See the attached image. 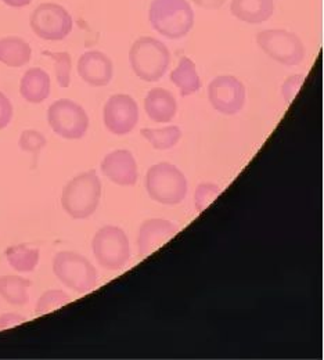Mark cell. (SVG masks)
Instances as JSON below:
<instances>
[{
  "instance_id": "obj_9",
  "label": "cell",
  "mask_w": 324,
  "mask_h": 360,
  "mask_svg": "<svg viewBox=\"0 0 324 360\" xmlns=\"http://www.w3.org/2000/svg\"><path fill=\"white\" fill-rule=\"evenodd\" d=\"M30 24L34 34L45 41H63L74 27L71 14L57 3L39 4L31 14Z\"/></svg>"
},
{
  "instance_id": "obj_10",
  "label": "cell",
  "mask_w": 324,
  "mask_h": 360,
  "mask_svg": "<svg viewBox=\"0 0 324 360\" xmlns=\"http://www.w3.org/2000/svg\"><path fill=\"white\" fill-rule=\"evenodd\" d=\"M103 121L112 135L131 134L139 122V105L129 94L111 96L103 110Z\"/></svg>"
},
{
  "instance_id": "obj_4",
  "label": "cell",
  "mask_w": 324,
  "mask_h": 360,
  "mask_svg": "<svg viewBox=\"0 0 324 360\" xmlns=\"http://www.w3.org/2000/svg\"><path fill=\"white\" fill-rule=\"evenodd\" d=\"M145 190L153 201L162 205H178L187 195L185 174L169 162L153 165L145 175Z\"/></svg>"
},
{
  "instance_id": "obj_20",
  "label": "cell",
  "mask_w": 324,
  "mask_h": 360,
  "mask_svg": "<svg viewBox=\"0 0 324 360\" xmlns=\"http://www.w3.org/2000/svg\"><path fill=\"white\" fill-rule=\"evenodd\" d=\"M31 281L21 276H0V297L10 305L24 307L30 301Z\"/></svg>"
},
{
  "instance_id": "obj_5",
  "label": "cell",
  "mask_w": 324,
  "mask_h": 360,
  "mask_svg": "<svg viewBox=\"0 0 324 360\" xmlns=\"http://www.w3.org/2000/svg\"><path fill=\"white\" fill-rule=\"evenodd\" d=\"M92 250L97 264L104 269H124L131 261L128 236L118 226L101 227L93 237Z\"/></svg>"
},
{
  "instance_id": "obj_8",
  "label": "cell",
  "mask_w": 324,
  "mask_h": 360,
  "mask_svg": "<svg viewBox=\"0 0 324 360\" xmlns=\"http://www.w3.org/2000/svg\"><path fill=\"white\" fill-rule=\"evenodd\" d=\"M262 51L278 64L299 65L306 56V49L298 35L285 30H266L257 35Z\"/></svg>"
},
{
  "instance_id": "obj_11",
  "label": "cell",
  "mask_w": 324,
  "mask_h": 360,
  "mask_svg": "<svg viewBox=\"0 0 324 360\" xmlns=\"http://www.w3.org/2000/svg\"><path fill=\"white\" fill-rule=\"evenodd\" d=\"M247 91L244 84L232 75H221L211 81L208 98L212 107L225 115L240 112L245 104Z\"/></svg>"
},
{
  "instance_id": "obj_17",
  "label": "cell",
  "mask_w": 324,
  "mask_h": 360,
  "mask_svg": "<svg viewBox=\"0 0 324 360\" xmlns=\"http://www.w3.org/2000/svg\"><path fill=\"white\" fill-rule=\"evenodd\" d=\"M51 82L46 71L42 68H31L21 78L20 93L28 103L39 104L50 96Z\"/></svg>"
},
{
  "instance_id": "obj_23",
  "label": "cell",
  "mask_w": 324,
  "mask_h": 360,
  "mask_svg": "<svg viewBox=\"0 0 324 360\" xmlns=\"http://www.w3.org/2000/svg\"><path fill=\"white\" fill-rule=\"evenodd\" d=\"M44 54L54 60V71L57 84L61 88H68L71 84V68L72 60L67 51H44Z\"/></svg>"
},
{
  "instance_id": "obj_12",
  "label": "cell",
  "mask_w": 324,
  "mask_h": 360,
  "mask_svg": "<svg viewBox=\"0 0 324 360\" xmlns=\"http://www.w3.org/2000/svg\"><path fill=\"white\" fill-rule=\"evenodd\" d=\"M101 172L112 183L132 187L138 183V164L129 150H115L101 161Z\"/></svg>"
},
{
  "instance_id": "obj_21",
  "label": "cell",
  "mask_w": 324,
  "mask_h": 360,
  "mask_svg": "<svg viewBox=\"0 0 324 360\" xmlns=\"http://www.w3.org/2000/svg\"><path fill=\"white\" fill-rule=\"evenodd\" d=\"M6 258L13 269L20 273H28L37 269L41 252L38 248L30 247L28 244H18L6 250Z\"/></svg>"
},
{
  "instance_id": "obj_7",
  "label": "cell",
  "mask_w": 324,
  "mask_h": 360,
  "mask_svg": "<svg viewBox=\"0 0 324 360\" xmlns=\"http://www.w3.org/2000/svg\"><path fill=\"white\" fill-rule=\"evenodd\" d=\"M47 122L56 135L67 140H79L89 129V117L78 103L61 98L47 110Z\"/></svg>"
},
{
  "instance_id": "obj_15",
  "label": "cell",
  "mask_w": 324,
  "mask_h": 360,
  "mask_svg": "<svg viewBox=\"0 0 324 360\" xmlns=\"http://www.w3.org/2000/svg\"><path fill=\"white\" fill-rule=\"evenodd\" d=\"M144 110L153 122L168 124L176 115L178 103L169 90L153 88L144 98Z\"/></svg>"
},
{
  "instance_id": "obj_26",
  "label": "cell",
  "mask_w": 324,
  "mask_h": 360,
  "mask_svg": "<svg viewBox=\"0 0 324 360\" xmlns=\"http://www.w3.org/2000/svg\"><path fill=\"white\" fill-rule=\"evenodd\" d=\"M47 144L46 137L42 135L41 132L38 131H34V129H27L24 131L21 136H20V140H18V146L22 151L25 153H30L32 155H35V160L38 157V154L42 151V148Z\"/></svg>"
},
{
  "instance_id": "obj_30",
  "label": "cell",
  "mask_w": 324,
  "mask_h": 360,
  "mask_svg": "<svg viewBox=\"0 0 324 360\" xmlns=\"http://www.w3.org/2000/svg\"><path fill=\"white\" fill-rule=\"evenodd\" d=\"M4 4L10 6V7H15V8H20V7H25L28 6L32 0H1Z\"/></svg>"
},
{
  "instance_id": "obj_29",
  "label": "cell",
  "mask_w": 324,
  "mask_h": 360,
  "mask_svg": "<svg viewBox=\"0 0 324 360\" xmlns=\"http://www.w3.org/2000/svg\"><path fill=\"white\" fill-rule=\"evenodd\" d=\"M27 320V317L24 316L17 315V314H4L0 316V330H6L14 326H18L21 323H24Z\"/></svg>"
},
{
  "instance_id": "obj_1",
  "label": "cell",
  "mask_w": 324,
  "mask_h": 360,
  "mask_svg": "<svg viewBox=\"0 0 324 360\" xmlns=\"http://www.w3.org/2000/svg\"><path fill=\"white\" fill-rule=\"evenodd\" d=\"M148 20L162 37L182 39L194 27V11L187 0H153Z\"/></svg>"
},
{
  "instance_id": "obj_2",
  "label": "cell",
  "mask_w": 324,
  "mask_h": 360,
  "mask_svg": "<svg viewBox=\"0 0 324 360\" xmlns=\"http://www.w3.org/2000/svg\"><path fill=\"white\" fill-rule=\"evenodd\" d=\"M101 198V181L96 171L84 172L70 180L61 194V205L72 219H88Z\"/></svg>"
},
{
  "instance_id": "obj_28",
  "label": "cell",
  "mask_w": 324,
  "mask_h": 360,
  "mask_svg": "<svg viewBox=\"0 0 324 360\" xmlns=\"http://www.w3.org/2000/svg\"><path fill=\"white\" fill-rule=\"evenodd\" d=\"M13 118V105L6 94L0 91V131L4 129Z\"/></svg>"
},
{
  "instance_id": "obj_24",
  "label": "cell",
  "mask_w": 324,
  "mask_h": 360,
  "mask_svg": "<svg viewBox=\"0 0 324 360\" xmlns=\"http://www.w3.org/2000/svg\"><path fill=\"white\" fill-rule=\"evenodd\" d=\"M70 302H71V298L67 292L61 290H48L39 298L35 312L38 316L46 315L48 312H53Z\"/></svg>"
},
{
  "instance_id": "obj_16",
  "label": "cell",
  "mask_w": 324,
  "mask_h": 360,
  "mask_svg": "<svg viewBox=\"0 0 324 360\" xmlns=\"http://www.w3.org/2000/svg\"><path fill=\"white\" fill-rule=\"evenodd\" d=\"M233 15L247 24L258 25L272 18L275 11L273 0H232Z\"/></svg>"
},
{
  "instance_id": "obj_27",
  "label": "cell",
  "mask_w": 324,
  "mask_h": 360,
  "mask_svg": "<svg viewBox=\"0 0 324 360\" xmlns=\"http://www.w3.org/2000/svg\"><path fill=\"white\" fill-rule=\"evenodd\" d=\"M305 81V77L302 74H297V75H292L290 78H287L281 86V94H283V98L290 104L295 96L298 94V91L301 89L302 84Z\"/></svg>"
},
{
  "instance_id": "obj_6",
  "label": "cell",
  "mask_w": 324,
  "mask_h": 360,
  "mask_svg": "<svg viewBox=\"0 0 324 360\" xmlns=\"http://www.w3.org/2000/svg\"><path fill=\"white\" fill-rule=\"evenodd\" d=\"M53 271L64 285L78 294L91 292L97 285V270L78 252H58L53 259Z\"/></svg>"
},
{
  "instance_id": "obj_3",
  "label": "cell",
  "mask_w": 324,
  "mask_h": 360,
  "mask_svg": "<svg viewBox=\"0 0 324 360\" xmlns=\"http://www.w3.org/2000/svg\"><path fill=\"white\" fill-rule=\"evenodd\" d=\"M129 63L135 75L144 82L160 81L171 64V51L161 41L141 37L131 47Z\"/></svg>"
},
{
  "instance_id": "obj_25",
  "label": "cell",
  "mask_w": 324,
  "mask_h": 360,
  "mask_svg": "<svg viewBox=\"0 0 324 360\" xmlns=\"http://www.w3.org/2000/svg\"><path fill=\"white\" fill-rule=\"evenodd\" d=\"M222 188L215 183H201L197 186L194 193V205L198 212L205 211L219 195Z\"/></svg>"
},
{
  "instance_id": "obj_19",
  "label": "cell",
  "mask_w": 324,
  "mask_h": 360,
  "mask_svg": "<svg viewBox=\"0 0 324 360\" xmlns=\"http://www.w3.org/2000/svg\"><path fill=\"white\" fill-rule=\"evenodd\" d=\"M171 82L179 89L182 97L194 94L201 89V79L191 58L183 56L179 60L178 67L171 72Z\"/></svg>"
},
{
  "instance_id": "obj_22",
  "label": "cell",
  "mask_w": 324,
  "mask_h": 360,
  "mask_svg": "<svg viewBox=\"0 0 324 360\" xmlns=\"http://www.w3.org/2000/svg\"><path fill=\"white\" fill-rule=\"evenodd\" d=\"M140 134L155 150H169L175 147L182 137V131L176 125H169L162 129L144 128Z\"/></svg>"
},
{
  "instance_id": "obj_14",
  "label": "cell",
  "mask_w": 324,
  "mask_h": 360,
  "mask_svg": "<svg viewBox=\"0 0 324 360\" xmlns=\"http://www.w3.org/2000/svg\"><path fill=\"white\" fill-rule=\"evenodd\" d=\"M179 231V227L161 218L144 221L139 229L138 247L141 257H147L164 245Z\"/></svg>"
},
{
  "instance_id": "obj_18",
  "label": "cell",
  "mask_w": 324,
  "mask_h": 360,
  "mask_svg": "<svg viewBox=\"0 0 324 360\" xmlns=\"http://www.w3.org/2000/svg\"><path fill=\"white\" fill-rule=\"evenodd\" d=\"M32 49L18 37H6L0 39V63L11 68H20L30 63Z\"/></svg>"
},
{
  "instance_id": "obj_13",
  "label": "cell",
  "mask_w": 324,
  "mask_h": 360,
  "mask_svg": "<svg viewBox=\"0 0 324 360\" xmlns=\"http://www.w3.org/2000/svg\"><path fill=\"white\" fill-rule=\"evenodd\" d=\"M79 77L91 86H107L114 75V65L111 58L98 50L84 53L78 61Z\"/></svg>"
}]
</instances>
